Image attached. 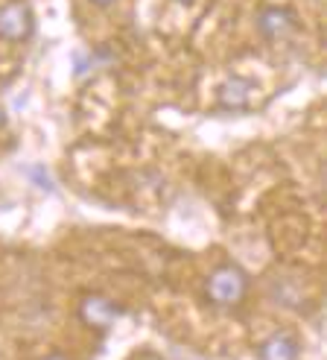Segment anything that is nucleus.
<instances>
[{"label": "nucleus", "instance_id": "obj_3", "mask_svg": "<svg viewBox=\"0 0 327 360\" xmlns=\"http://www.w3.org/2000/svg\"><path fill=\"white\" fill-rule=\"evenodd\" d=\"M120 316V308L117 304H112L105 296H97V293H91L79 302V319L85 322L88 328H94V331H105V328H112L114 326V319Z\"/></svg>", "mask_w": 327, "mask_h": 360}, {"label": "nucleus", "instance_id": "obj_2", "mask_svg": "<svg viewBox=\"0 0 327 360\" xmlns=\"http://www.w3.org/2000/svg\"><path fill=\"white\" fill-rule=\"evenodd\" d=\"M35 30L32 9L24 0H9L0 6V39L4 41H27Z\"/></svg>", "mask_w": 327, "mask_h": 360}, {"label": "nucleus", "instance_id": "obj_4", "mask_svg": "<svg viewBox=\"0 0 327 360\" xmlns=\"http://www.w3.org/2000/svg\"><path fill=\"white\" fill-rule=\"evenodd\" d=\"M258 27L266 39L275 41V39H283V35H289L295 30V15L283 6H266L258 18Z\"/></svg>", "mask_w": 327, "mask_h": 360}, {"label": "nucleus", "instance_id": "obj_5", "mask_svg": "<svg viewBox=\"0 0 327 360\" xmlns=\"http://www.w3.org/2000/svg\"><path fill=\"white\" fill-rule=\"evenodd\" d=\"M298 337L293 331H275L260 343V360H298Z\"/></svg>", "mask_w": 327, "mask_h": 360}, {"label": "nucleus", "instance_id": "obj_1", "mask_svg": "<svg viewBox=\"0 0 327 360\" xmlns=\"http://www.w3.org/2000/svg\"><path fill=\"white\" fill-rule=\"evenodd\" d=\"M248 293V276L237 264H222L208 276L205 296L216 308H237Z\"/></svg>", "mask_w": 327, "mask_h": 360}, {"label": "nucleus", "instance_id": "obj_6", "mask_svg": "<svg viewBox=\"0 0 327 360\" xmlns=\"http://www.w3.org/2000/svg\"><path fill=\"white\" fill-rule=\"evenodd\" d=\"M251 88H254V82H251V79L231 77V79L220 88V105H222V109H231V112L246 109L248 100H251Z\"/></svg>", "mask_w": 327, "mask_h": 360}, {"label": "nucleus", "instance_id": "obj_9", "mask_svg": "<svg viewBox=\"0 0 327 360\" xmlns=\"http://www.w3.org/2000/svg\"><path fill=\"white\" fill-rule=\"evenodd\" d=\"M44 360H70V357H65V354H47Z\"/></svg>", "mask_w": 327, "mask_h": 360}, {"label": "nucleus", "instance_id": "obj_7", "mask_svg": "<svg viewBox=\"0 0 327 360\" xmlns=\"http://www.w3.org/2000/svg\"><path fill=\"white\" fill-rule=\"evenodd\" d=\"M135 360H164V357H158L155 352H143V354H138Z\"/></svg>", "mask_w": 327, "mask_h": 360}, {"label": "nucleus", "instance_id": "obj_10", "mask_svg": "<svg viewBox=\"0 0 327 360\" xmlns=\"http://www.w3.org/2000/svg\"><path fill=\"white\" fill-rule=\"evenodd\" d=\"M4 123H6V115H4V109H0V129H4Z\"/></svg>", "mask_w": 327, "mask_h": 360}, {"label": "nucleus", "instance_id": "obj_8", "mask_svg": "<svg viewBox=\"0 0 327 360\" xmlns=\"http://www.w3.org/2000/svg\"><path fill=\"white\" fill-rule=\"evenodd\" d=\"M91 4H94V6H112L114 0H91Z\"/></svg>", "mask_w": 327, "mask_h": 360}, {"label": "nucleus", "instance_id": "obj_11", "mask_svg": "<svg viewBox=\"0 0 327 360\" xmlns=\"http://www.w3.org/2000/svg\"><path fill=\"white\" fill-rule=\"evenodd\" d=\"M181 4H187V0H181Z\"/></svg>", "mask_w": 327, "mask_h": 360}]
</instances>
